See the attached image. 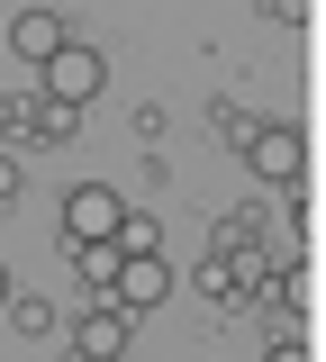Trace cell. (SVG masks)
<instances>
[{
  "label": "cell",
  "mask_w": 326,
  "mask_h": 362,
  "mask_svg": "<svg viewBox=\"0 0 326 362\" xmlns=\"http://www.w3.org/2000/svg\"><path fill=\"white\" fill-rule=\"evenodd\" d=\"M37 90H46V100H64V109H91L100 90H109V54H100V45H82V37H64L46 64H37Z\"/></svg>",
  "instance_id": "6da1fadb"
},
{
  "label": "cell",
  "mask_w": 326,
  "mask_h": 362,
  "mask_svg": "<svg viewBox=\"0 0 326 362\" xmlns=\"http://www.w3.org/2000/svg\"><path fill=\"white\" fill-rule=\"evenodd\" d=\"M190 281H199L209 299H245V290H254V263H235V254H209V263L190 272Z\"/></svg>",
  "instance_id": "ba28073f"
},
{
  "label": "cell",
  "mask_w": 326,
  "mask_h": 362,
  "mask_svg": "<svg viewBox=\"0 0 326 362\" xmlns=\"http://www.w3.org/2000/svg\"><path fill=\"white\" fill-rule=\"evenodd\" d=\"M109 299H118L127 317L163 308V299H173V263H163V254H118V281H109Z\"/></svg>",
  "instance_id": "277c9868"
},
{
  "label": "cell",
  "mask_w": 326,
  "mask_h": 362,
  "mask_svg": "<svg viewBox=\"0 0 326 362\" xmlns=\"http://www.w3.org/2000/svg\"><path fill=\"white\" fill-rule=\"evenodd\" d=\"M263 9H272L281 28H299V18H308V0H263Z\"/></svg>",
  "instance_id": "5bb4252c"
},
{
  "label": "cell",
  "mask_w": 326,
  "mask_h": 362,
  "mask_svg": "<svg viewBox=\"0 0 326 362\" xmlns=\"http://www.w3.org/2000/svg\"><path fill=\"white\" fill-rule=\"evenodd\" d=\"M18 127H28V90H0V145H9Z\"/></svg>",
  "instance_id": "7c38bea8"
},
{
  "label": "cell",
  "mask_w": 326,
  "mask_h": 362,
  "mask_svg": "<svg viewBox=\"0 0 326 362\" xmlns=\"http://www.w3.org/2000/svg\"><path fill=\"white\" fill-rule=\"evenodd\" d=\"M235 154L254 163V181H281V190H299V173H308V136H299V127H281V118H272V127L254 118V136H245Z\"/></svg>",
  "instance_id": "3957f363"
},
{
  "label": "cell",
  "mask_w": 326,
  "mask_h": 362,
  "mask_svg": "<svg viewBox=\"0 0 326 362\" xmlns=\"http://www.w3.org/2000/svg\"><path fill=\"white\" fill-rule=\"evenodd\" d=\"M73 136H82V109H64V100L37 90L28 100V145H73Z\"/></svg>",
  "instance_id": "52a82bcc"
},
{
  "label": "cell",
  "mask_w": 326,
  "mask_h": 362,
  "mask_svg": "<svg viewBox=\"0 0 326 362\" xmlns=\"http://www.w3.org/2000/svg\"><path fill=\"white\" fill-rule=\"evenodd\" d=\"M64 37H73V28H64L54 9H18V18H9V54H18L28 73H37V64H46V54H54Z\"/></svg>",
  "instance_id": "8992f818"
},
{
  "label": "cell",
  "mask_w": 326,
  "mask_h": 362,
  "mask_svg": "<svg viewBox=\"0 0 326 362\" xmlns=\"http://www.w3.org/2000/svg\"><path fill=\"white\" fill-rule=\"evenodd\" d=\"M263 362H308V344H299V335H281V344H272Z\"/></svg>",
  "instance_id": "9a60e30c"
},
{
  "label": "cell",
  "mask_w": 326,
  "mask_h": 362,
  "mask_svg": "<svg viewBox=\"0 0 326 362\" xmlns=\"http://www.w3.org/2000/svg\"><path fill=\"white\" fill-rule=\"evenodd\" d=\"M127 335H136V317L118 308V299H91L82 326H73V362H118V354H127Z\"/></svg>",
  "instance_id": "5b68a950"
},
{
  "label": "cell",
  "mask_w": 326,
  "mask_h": 362,
  "mask_svg": "<svg viewBox=\"0 0 326 362\" xmlns=\"http://www.w3.org/2000/svg\"><path fill=\"white\" fill-rule=\"evenodd\" d=\"M73 272H82L91 299H109V281H118V245H73Z\"/></svg>",
  "instance_id": "30bf717a"
},
{
  "label": "cell",
  "mask_w": 326,
  "mask_h": 362,
  "mask_svg": "<svg viewBox=\"0 0 326 362\" xmlns=\"http://www.w3.org/2000/svg\"><path fill=\"white\" fill-rule=\"evenodd\" d=\"M18 190H28V173H18V154H9V145H0V209H9V199H18Z\"/></svg>",
  "instance_id": "4fadbf2b"
},
{
  "label": "cell",
  "mask_w": 326,
  "mask_h": 362,
  "mask_svg": "<svg viewBox=\"0 0 326 362\" xmlns=\"http://www.w3.org/2000/svg\"><path fill=\"white\" fill-rule=\"evenodd\" d=\"M209 254H235V263H254V254H263V226H254V218H218V226H209Z\"/></svg>",
  "instance_id": "9c48e42d"
},
{
  "label": "cell",
  "mask_w": 326,
  "mask_h": 362,
  "mask_svg": "<svg viewBox=\"0 0 326 362\" xmlns=\"http://www.w3.org/2000/svg\"><path fill=\"white\" fill-rule=\"evenodd\" d=\"M0 308H9V272H0Z\"/></svg>",
  "instance_id": "2e32d148"
},
{
  "label": "cell",
  "mask_w": 326,
  "mask_h": 362,
  "mask_svg": "<svg viewBox=\"0 0 326 362\" xmlns=\"http://www.w3.org/2000/svg\"><path fill=\"white\" fill-rule=\"evenodd\" d=\"M118 218H127L118 181H73L64 190V245H118Z\"/></svg>",
  "instance_id": "7a4b0ae2"
},
{
  "label": "cell",
  "mask_w": 326,
  "mask_h": 362,
  "mask_svg": "<svg viewBox=\"0 0 326 362\" xmlns=\"http://www.w3.org/2000/svg\"><path fill=\"white\" fill-rule=\"evenodd\" d=\"M0 317H9L18 335H46V326H54V308H46V299H37V290H28V299L9 290V308H0Z\"/></svg>",
  "instance_id": "8fae6325"
}]
</instances>
